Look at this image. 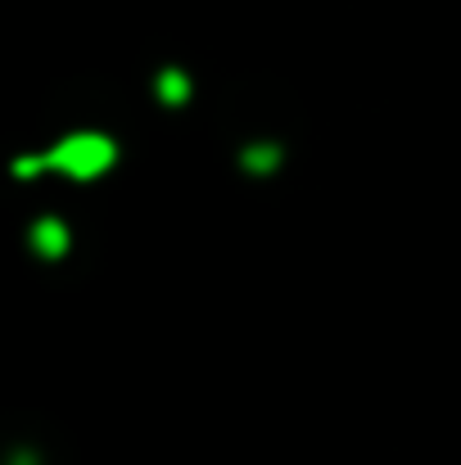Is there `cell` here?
Masks as SVG:
<instances>
[{"label": "cell", "instance_id": "cell-1", "mask_svg": "<svg viewBox=\"0 0 461 465\" xmlns=\"http://www.w3.org/2000/svg\"><path fill=\"white\" fill-rule=\"evenodd\" d=\"M55 163L64 172H73V176H95V172H105L114 163V145L100 141V136H73V141H64L55 150Z\"/></svg>", "mask_w": 461, "mask_h": 465}]
</instances>
